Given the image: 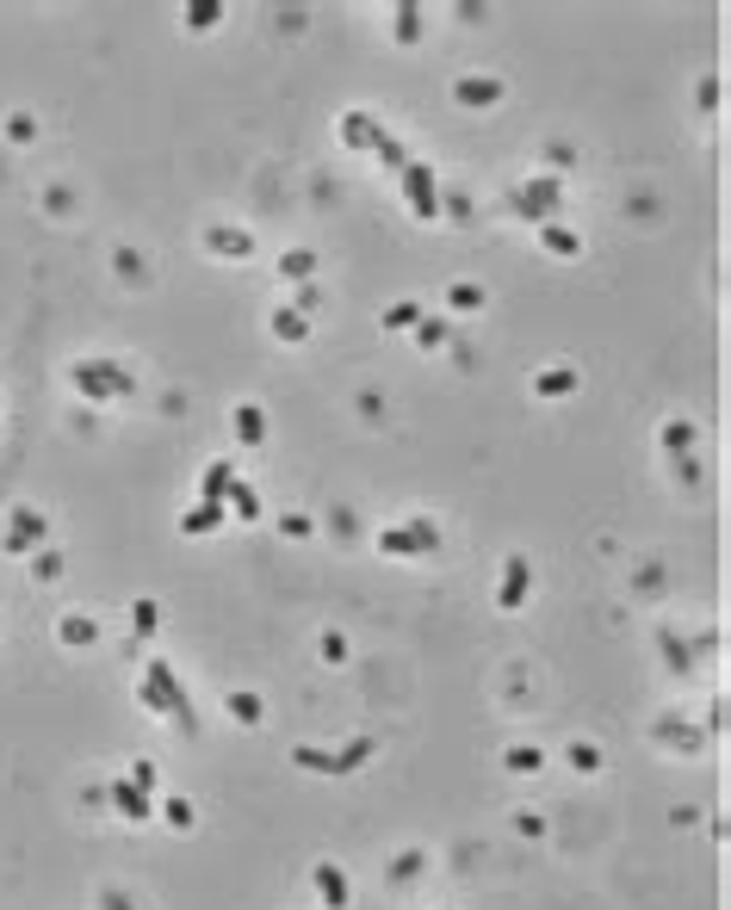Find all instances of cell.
<instances>
[{"label":"cell","instance_id":"cell-8","mask_svg":"<svg viewBox=\"0 0 731 910\" xmlns=\"http://www.w3.org/2000/svg\"><path fill=\"white\" fill-rule=\"evenodd\" d=\"M446 310H483V285H453L446 291Z\"/></svg>","mask_w":731,"mask_h":910},{"label":"cell","instance_id":"cell-11","mask_svg":"<svg viewBox=\"0 0 731 910\" xmlns=\"http://www.w3.org/2000/svg\"><path fill=\"white\" fill-rule=\"evenodd\" d=\"M212 242H224L217 254H230V261H236V254H249V236H230V229H217Z\"/></svg>","mask_w":731,"mask_h":910},{"label":"cell","instance_id":"cell-7","mask_svg":"<svg viewBox=\"0 0 731 910\" xmlns=\"http://www.w3.org/2000/svg\"><path fill=\"white\" fill-rule=\"evenodd\" d=\"M236 434L249 440V446H261V434H267V421H261V409H254V403H242V409H236Z\"/></svg>","mask_w":731,"mask_h":910},{"label":"cell","instance_id":"cell-3","mask_svg":"<svg viewBox=\"0 0 731 910\" xmlns=\"http://www.w3.org/2000/svg\"><path fill=\"white\" fill-rule=\"evenodd\" d=\"M515 211H527V217H546V211H559V180H534V187H520Z\"/></svg>","mask_w":731,"mask_h":910},{"label":"cell","instance_id":"cell-4","mask_svg":"<svg viewBox=\"0 0 731 910\" xmlns=\"http://www.w3.org/2000/svg\"><path fill=\"white\" fill-rule=\"evenodd\" d=\"M453 94H459L465 106H496V99H502V81H490V75H465V81H453Z\"/></svg>","mask_w":731,"mask_h":910},{"label":"cell","instance_id":"cell-6","mask_svg":"<svg viewBox=\"0 0 731 910\" xmlns=\"http://www.w3.org/2000/svg\"><path fill=\"white\" fill-rule=\"evenodd\" d=\"M316 886H323V905H328V910H341V905H347V879H341L335 867H328V861L316 867Z\"/></svg>","mask_w":731,"mask_h":910},{"label":"cell","instance_id":"cell-15","mask_svg":"<svg viewBox=\"0 0 731 910\" xmlns=\"http://www.w3.org/2000/svg\"><path fill=\"white\" fill-rule=\"evenodd\" d=\"M230 713H236V719H242V725H249V719H261V701H249V694H236V701H230Z\"/></svg>","mask_w":731,"mask_h":910},{"label":"cell","instance_id":"cell-10","mask_svg":"<svg viewBox=\"0 0 731 910\" xmlns=\"http://www.w3.org/2000/svg\"><path fill=\"white\" fill-rule=\"evenodd\" d=\"M217 520H224V508H217V502H205V508H193V514H187V532H199V527H217Z\"/></svg>","mask_w":731,"mask_h":910},{"label":"cell","instance_id":"cell-17","mask_svg":"<svg viewBox=\"0 0 731 910\" xmlns=\"http://www.w3.org/2000/svg\"><path fill=\"white\" fill-rule=\"evenodd\" d=\"M663 440H670V453H688V421H670V434Z\"/></svg>","mask_w":731,"mask_h":910},{"label":"cell","instance_id":"cell-5","mask_svg":"<svg viewBox=\"0 0 731 910\" xmlns=\"http://www.w3.org/2000/svg\"><path fill=\"white\" fill-rule=\"evenodd\" d=\"M496 601H502V607H520V601H527V564H520V558H508V588H496Z\"/></svg>","mask_w":731,"mask_h":910},{"label":"cell","instance_id":"cell-18","mask_svg":"<svg viewBox=\"0 0 731 910\" xmlns=\"http://www.w3.org/2000/svg\"><path fill=\"white\" fill-rule=\"evenodd\" d=\"M273 328H279V335H286V342H291V335H304L310 323H298V316H291V310H286V316H279V323H273Z\"/></svg>","mask_w":731,"mask_h":910},{"label":"cell","instance_id":"cell-13","mask_svg":"<svg viewBox=\"0 0 731 910\" xmlns=\"http://www.w3.org/2000/svg\"><path fill=\"white\" fill-rule=\"evenodd\" d=\"M546 248H559V254H577V236H571V229H552V224H546Z\"/></svg>","mask_w":731,"mask_h":910},{"label":"cell","instance_id":"cell-2","mask_svg":"<svg viewBox=\"0 0 731 910\" xmlns=\"http://www.w3.org/2000/svg\"><path fill=\"white\" fill-rule=\"evenodd\" d=\"M143 706H155V713H180V694H173L168 663H149V675H143Z\"/></svg>","mask_w":731,"mask_h":910},{"label":"cell","instance_id":"cell-16","mask_svg":"<svg viewBox=\"0 0 731 910\" xmlns=\"http://www.w3.org/2000/svg\"><path fill=\"white\" fill-rule=\"evenodd\" d=\"M236 514H261V502H254V490H249V483H236Z\"/></svg>","mask_w":731,"mask_h":910},{"label":"cell","instance_id":"cell-9","mask_svg":"<svg viewBox=\"0 0 731 910\" xmlns=\"http://www.w3.org/2000/svg\"><path fill=\"white\" fill-rule=\"evenodd\" d=\"M112 793H118V812H124V817H149L155 812L149 799H136V787H112Z\"/></svg>","mask_w":731,"mask_h":910},{"label":"cell","instance_id":"cell-1","mask_svg":"<svg viewBox=\"0 0 731 910\" xmlns=\"http://www.w3.org/2000/svg\"><path fill=\"white\" fill-rule=\"evenodd\" d=\"M379 546H385L391 558H422V551H434V527H385Z\"/></svg>","mask_w":731,"mask_h":910},{"label":"cell","instance_id":"cell-12","mask_svg":"<svg viewBox=\"0 0 731 910\" xmlns=\"http://www.w3.org/2000/svg\"><path fill=\"white\" fill-rule=\"evenodd\" d=\"M571 384H577L571 372H539V397H552V391H571Z\"/></svg>","mask_w":731,"mask_h":910},{"label":"cell","instance_id":"cell-14","mask_svg":"<svg viewBox=\"0 0 731 910\" xmlns=\"http://www.w3.org/2000/svg\"><path fill=\"white\" fill-rule=\"evenodd\" d=\"M416 323V303H391L385 310V328H409Z\"/></svg>","mask_w":731,"mask_h":910}]
</instances>
